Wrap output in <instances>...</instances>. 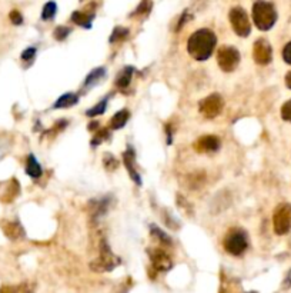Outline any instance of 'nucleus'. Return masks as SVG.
Returning <instances> with one entry per match:
<instances>
[{
  "instance_id": "1",
  "label": "nucleus",
  "mask_w": 291,
  "mask_h": 293,
  "mask_svg": "<svg viewBox=\"0 0 291 293\" xmlns=\"http://www.w3.org/2000/svg\"><path fill=\"white\" fill-rule=\"evenodd\" d=\"M216 43L217 38L210 29H199L188 38L187 50L193 59L203 62L211 58Z\"/></svg>"
},
{
  "instance_id": "2",
  "label": "nucleus",
  "mask_w": 291,
  "mask_h": 293,
  "mask_svg": "<svg viewBox=\"0 0 291 293\" xmlns=\"http://www.w3.org/2000/svg\"><path fill=\"white\" fill-rule=\"evenodd\" d=\"M253 20L257 29L267 32L277 21V12L270 1L258 0L253 6Z\"/></svg>"
},
{
  "instance_id": "3",
  "label": "nucleus",
  "mask_w": 291,
  "mask_h": 293,
  "mask_svg": "<svg viewBox=\"0 0 291 293\" xmlns=\"http://www.w3.org/2000/svg\"><path fill=\"white\" fill-rule=\"evenodd\" d=\"M224 249L233 256H240L243 254L246 249L249 248V240L247 234L241 229H231L224 237Z\"/></svg>"
},
{
  "instance_id": "4",
  "label": "nucleus",
  "mask_w": 291,
  "mask_h": 293,
  "mask_svg": "<svg viewBox=\"0 0 291 293\" xmlns=\"http://www.w3.org/2000/svg\"><path fill=\"white\" fill-rule=\"evenodd\" d=\"M229 18L234 33L241 36V38H247L250 32H251V23H250L247 12L243 7L237 6V7H233L230 10Z\"/></svg>"
},
{
  "instance_id": "5",
  "label": "nucleus",
  "mask_w": 291,
  "mask_h": 293,
  "mask_svg": "<svg viewBox=\"0 0 291 293\" xmlns=\"http://www.w3.org/2000/svg\"><path fill=\"white\" fill-rule=\"evenodd\" d=\"M217 63L223 72H233L240 63V52L233 46H221L217 52Z\"/></svg>"
},
{
  "instance_id": "6",
  "label": "nucleus",
  "mask_w": 291,
  "mask_h": 293,
  "mask_svg": "<svg viewBox=\"0 0 291 293\" xmlns=\"http://www.w3.org/2000/svg\"><path fill=\"white\" fill-rule=\"evenodd\" d=\"M273 225L277 234H286L291 231V205L283 203L274 210Z\"/></svg>"
},
{
  "instance_id": "7",
  "label": "nucleus",
  "mask_w": 291,
  "mask_h": 293,
  "mask_svg": "<svg viewBox=\"0 0 291 293\" xmlns=\"http://www.w3.org/2000/svg\"><path fill=\"white\" fill-rule=\"evenodd\" d=\"M223 107H224V100L220 95L214 93V95H210L206 99H203L199 105V110L200 113L207 117V119H214L217 117L221 112H223Z\"/></svg>"
},
{
  "instance_id": "8",
  "label": "nucleus",
  "mask_w": 291,
  "mask_h": 293,
  "mask_svg": "<svg viewBox=\"0 0 291 293\" xmlns=\"http://www.w3.org/2000/svg\"><path fill=\"white\" fill-rule=\"evenodd\" d=\"M253 58L257 64H261V66L269 64L273 59V49H271L270 43L266 39L255 40L254 47H253Z\"/></svg>"
},
{
  "instance_id": "9",
  "label": "nucleus",
  "mask_w": 291,
  "mask_h": 293,
  "mask_svg": "<svg viewBox=\"0 0 291 293\" xmlns=\"http://www.w3.org/2000/svg\"><path fill=\"white\" fill-rule=\"evenodd\" d=\"M150 259H151V263H153L154 269L159 271V272H166L171 268L170 256L162 249H154V251L150 252Z\"/></svg>"
},
{
  "instance_id": "10",
  "label": "nucleus",
  "mask_w": 291,
  "mask_h": 293,
  "mask_svg": "<svg viewBox=\"0 0 291 293\" xmlns=\"http://www.w3.org/2000/svg\"><path fill=\"white\" fill-rule=\"evenodd\" d=\"M220 140H218V137L217 136H211V135H208V136H203V137H200L197 142H196V150L197 152H200V153H211V152H217L218 149H220Z\"/></svg>"
},
{
  "instance_id": "11",
  "label": "nucleus",
  "mask_w": 291,
  "mask_h": 293,
  "mask_svg": "<svg viewBox=\"0 0 291 293\" xmlns=\"http://www.w3.org/2000/svg\"><path fill=\"white\" fill-rule=\"evenodd\" d=\"M94 18V10L89 12V10H84V12H74L73 16H72V20L74 21L76 24L82 26V27H91V20Z\"/></svg>"
},
{
  "instance_id": "12",
  "label": "nucleus",
  "mask_w": 291,
  "mask_h": 293,
  "mask_svg": "<svg viewBox=\"0 0 291 293\" xmlns=\"http://www.w3.org/2000/svg\"><path fill=\"white\" fill-rule=\"evenodd\" d=\"M123 159H125L126 166H127V170H128V173H130L131 179H133V180H134L137 185H142L140 176H139V173L136 172L134 165H133V160H134V153H133V150H131V149H128L125 155H123Z\"/></svg>"
},
{
  "instance_id": "13",
  "label": "nucleus",
  "mask_w": 291,
  "mask_h": 293,
  "mask_svg": "<svg viewBox=\"0 0 291 293\" xmlns=\"http://www.w3.org/2000/svg\"><path fill=\"white\" fill-rule=\"evenodd\" d=\"M133 75H134V70H133V67H130V66L125 67V69H123V70L119 73V76H117L116 86H117V87H120V89H126V87H128V84L131 83Z\"/></svg>"
},
{
  "instance_id": "14",
  "label": "nucleus",
  "mask_w": 291,
  "mask_h": 293,
  "mask_svg": "<svg viewBox=\"0 0 291 293\" xmlns=\"http://www.w3.org/2000/svg\"><path fill=\"white\" fill-rule=\"evenodd\" d=\"M26 173L33 177V179H39L42 176V168L39 165V162L36 160V157L33 155H30L27 157V165H26Z\"/></svg>"
},
{
  "instance_id": "15",
  "label": "nucleus",
  "mask_w": 291,
  "mask_h": 293,
  "mask_svg": "<svg viewBox=\"0 0 291 293\" xmlns=\"http://www.w3.org/2000/svg\"><path fill=\"white\" fill-rule=\"evenodd\" d=\"M128 117H130V112H128L127 109H123V110L117 112V113L110 119V127L114 129V130H116V129H122V127L127 123Z\"/></svg>"
},
{
  "instance_id": "16",
  "label": "nucleus",
  "mask_w": 291,
  "mask_h": 293,
  "mask_svg": "<svg viewBox=\"0 0 291 293\" xmlns=\"http://www.w3.org/2000/svg\"><path fill=\"white\" fill-rule=\"evenodd\" d=\"M104 75H106L104 67H97V69H94L93 72H90V73L87 75L86 82H84V86H86V87H91V86H94L97 82H100V80L103 79Z\"/></svg>"
},
{
  "instance_id": "17",
  "label": "nucleus",
  "mask_w": 291,
  "mask_h": 293,
  "mask_svg": "<svg viewBox=\"0 0 291 293\" xmlns=\"http://www.w3.org/2000/svg\"><path fill=\"white\" fill-rule=\"evenodd\" d=\"M79 102V96L74 95V93H66L63 95L62 98L55 103L56 109H60V107H70V106H74Z\"/></svg>"
},
{
  "instance_id": "18",
  "label": "nucleus",
  "mask_w": 291,
  "mask_h": 293,
  "mask_svg": "<svg viewBox=\"0 0 291 293\" xmlns=\"http://www.w3.org/2000/svg\"><path fill=\"white\" fill-rule=\"evenodd\" d=\"M57 4L55 1H47L42 10V20H52L56 16Z\"/></svg>"
},
{
  "instance_id": "19",
  "label": "nucleus",
  "mask_w": 291,
  "mask_h": 293,
  "mask_svg": "<svg viewBox=\"0 0 291 293\" xmlns=\"http://www.w3.org/2000/svg\"><path fill=\"white\" fill-rule=\"evenodd\" d=\"M127 35H128V29H126V27H116L113 30L111 36H110V43L122 42L123 39L127 38Z\"/></svg>"
},
{
  "instance_id": "20",
  "label": "nucleus",
  "mask_w": 291,
  "mask_h": 293,
  "mask_svg": "<svg viewBox=\"0 0 291 293\" xmlns=\"http://www.w3.org/2000/svg\"><path fill=\"white\" fill-rule=\"evenodd\" d=\"M3 229H4V233L7 234V237H12V239H16L21 234L20 226L18 223H7Z\"/></svg>"
},
{
  "instance_id": "21",
  "label": "nucleus",
  "mask_w": 291,
  "mask_h": 293,
  "mask_svg": "<svg viewBox=\"0 0 291 293\" xmlns=\"http://www.w3.org/2000/svg\"><path fill=\"white\" fill-rule=\"evenodd\" d=\"M106 107H107V99H103V100H102V103H99V105H96L94 107L89 109V110L86 112V115H87V116H90V117H93V116H97V115H102V113L106 112Z\"/></svg>"
},
{
  "instance_id": "22",
  "label": "nucleus",
  "mask_w": 291,
  "mask_h": 293,
  "mask_svg": "<svg viewBox=\"0 0 291 293\" xmlns=\"http://www.w3.org/2000/svg\"><path fill=\"white\" fill-rule=\"evenodd\" d=\"M151 10V0H142V3L139 4V7L136 9L134 15H142L145 16Z\"/></svg>"
},
{
  "instance_id": "23",
  "label": "nucleus",
  "mask_w": 291,
  "mask_h": 293,
  "mask_svg": "<svg viewBox=\"0 0 291 293\" xmlns=\"http://www.w3.org/2000/svg\"><path fill=\"white\" fill-rule=\"evenodd\" d=\"M281 117L286 120V122H290L291 123V99L289 102H286L283 107H281Z\"/></svg>"
},
{
  "instance_id": "24",
  "label": "nucleus",
  "mask_w": 291,
  "mask_h": 293,
  "mask_svg": "<svg viewBox=\"0 0 291 293\" xmlns=\"http://www.w3.org/2000/svg\"><path fill=\"white\" fill-rule=\"evenodd\" d=\"M69 33H70V29H69V27L59 26V27L55 30V38H56L57 40H64V39L69 36Z\"/></svg>"
},
{
  "instance_id": "25",
  "label": "nucleus",
  "mask_w": 291,
  "mask_h": 293,
  "mask_svg": "<svg viewBox=\"0 0 291 293\" xmlns=\"http://www.w3.org/2000/svg\"><path fill=\"white\" fill-rule=\"evenodd\" d=\"M283 59L284 62L291 64V42H289L283 49Z\"/></svg>"
},
{
  "instance_id": "26",
  "label": "nucleus",
  "mask_w": 291,
  "mask_h": 293,
  "mask_svg": "<svg viewBox=\"0 0 291 293\" xmlns=\"http://www.w3.org/2000/svg\"><path fill=\"white\" fill-rule=\"evenodd\" d=\"M35 55H36V49L35 47H29L27 50H24L23 52V55H21V59L23 60H32L33 58H35Z\"/></svg>"
},
{
  "instance_id": "27",
  "label": "nucleus",
  "mask_w": 291,
  "mask_h": 293,
  "mask_svg": "<svg viewBox=\"0 0 291 293\" xmlns=\"http://www.w3.org/2000/svg\"><path fill=\"white\" fill-rule=\"evenodd\" d=\"M210 0H191V6L194 10H201L207 6V3Z\"/></svg>"
},
{
  "instance_id": "28",
  "label": "nucleus",
  "mask_w": 291,
  "mask_h": 293,
  "mask_svg": "<svg viewBox=\"0 0 291 293\" xmlns=\"http://www.w3.org/2000/svg\"><path fill=\"white\" fill-rule=\"evenodd\" d=\"M10 20H12V23H15V24H21L23 18H21V15L18 10H13V12L10 13Z\"/></svg>"
},
{
  "instance_id": "29",
  "label": "nucleus",
  "mask_w": 291,
  "mask_h": 293,
  "mask_svg": "<svg viewBox=\"0 0 291 293\" xmlns=\"http://www.w3.org/2000/svg\"><path fill=\"white\" fill-rule=\"evenodd\" d=\"M109 136V133H107V130H102V132H97V135H96V137L93 139V146H96L99 142H102L104 137H107Z\"/></svg>"
},
{
  "instance_id": "30",
  "label": "nucleus",
  "mask_w": 291,
  "mask_h": 293,
  "mask_svg": "<svg viewBox=\"0 0 291 293\" xmlns=\"http://www.w3.org/2000/svg\"><path fill=\"white\" fill-rule=\"evenodd\" d=\"M286 84H287L289 89H291V72H289V73L286 75Z\"/></svg>"
}]
</instances>
